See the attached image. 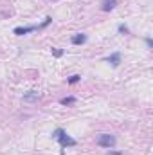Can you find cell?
<instances>
[{
  "mask_svg": "<svg viewBox=\"0 0 153 155\" xmlns=\"http://www.w3.org/2000/svg\"><path fill=\"white\" fill-rule=\"evenodd\" d=\"M74 103H76V97H72V96L61 99V105H74Z\"/></svg>",
  "mask_w": 153,
  "mask_h": 155,
  "instance_id": "ba28073f",
  "label": "cell"
},
{
  "mask_svg": "<svg viewBox=\"0 0 153 155\" xmlns=\"http://www.w3.org/2000/svg\"><path fill=\"white\" fill-rule=\"evenodd\" d=\"M52 137L61 144V148H67V146L70 148V146H76V144H77L76 139H72V137H70L65 130H61V128H56V130L52 132Z\"/></svg>",
  "mask_w": 153,
  "mask_h": 155,
  "instance_id": "6da1fadb",
  "label": "cell"
},
{
  "mask_svg": "<svg viewBox=\"0 0 153 155\" xmlns=\"http://www.w3.org/2000/svg\"><path fill=\"white\" fill-rule=\"evenodd\" d=\"M146 45H148L150 49H151V47H153V41H151V38H146Z\"/></svg>",
  "mask_w": 153,
  "mask_h": 155,
  "instance_id": "7c38bea8",
  "label": "cell"
},
{
  "mask_svg": "<svg viewBox=\"0 0 153 155\" xmlns=\"http://www.w3.org/2000/svg\"><path fill=\"white\" fill-rule=\"evenodd\" d=\"M33 31H38V25H27V27H15V35L16 36H24V35H29Z\"/></svg>",
  "mask_w": 153,
  "mask_h": 155,
  "instance_id": "3957f363",
  "label": "cell"
},
{
  "mask_svg": "<svg viewBox=\"0 0 153 155\" xmlns=\"http://www.w3.org/2000/svg\"><path fill=\"white\" fill-rule=\"evenodd\" d=\"M79 79H81V76H79V74H74V76L69 78V83H70V85H74V83H77Z\"/></svg>",
  "mask_w": 153,
  "mask_h": 155,
  "instance_id": "30bf717a",
  "label": "cell"
},
{
  "mask_svg": "<svg viewBox=\"0 0 153 155\" xmlns=\"http://www.w3.org/2000/svg\"><path fill=\"white\" fill-rule=\"evenodd\" d=\"M38 99H40V94L36 90H31V92L24 94V101H25V103H36Z\"/></svg>",
  "mask_w": 153,
  "mask_h": 155,
  "instance_id": "277c9868",
  "label": "cell"
},
{
  "mask_svg": "<svg viewBox=\"0 0 153 155\" xmlns=\"http://www.w3.org/2000/svg\"><path fill=\"white\" fill-rule=\"evenodd\" d=\"M105 61H106V63H112V67H119V63H121V54H119V52H114V54H110Z\"/></svg>",
  "mask_w": 153,
  "mask_h": 155,
  "instance_id": "5b68a950",
  "label": "cell"
},
{
  "mask_svg": "<svg viewBox=\"0 0 153 155\" xmlns=\"http://www.w3.org/2000/svg\"><path fill=\"white\" fill-rule=\"evenodd\" d=\"M70 41H72L74 45H83V43L86 41V35H83V33H77V35H74V36L70 38Z\"/></svg>",
  "mask_w": 153,
  "mask_h": 155,
  "instance_id": "8992f818",
  "label": "cell"
},
{
  "mask_svg": "<svg viewBox=\"0 0 153 155\" xmlns=\"http://www.w3.org/2000/svg\"><path fill=\"white\" fill-rule=\"evenodd\" d=\"M108 155H124V153H121V152H115V150H114V152H108Z\"/></svg>",
  "mask_w": 153,
  "mask_h": 155,
  "instance_id": "4fadbf2b",
  "label": "cell"
},
{
  "mask_svg": "<svg viewBox=\"0 0 153 155\" xmlns=\"http://www.w3.org/2000/svg\"><path fill=\"white\" fill-rule=\"evenodd\" d=\"M97 146L101 148H114L115 146V137L110 135V134H101L97 137Z\"/></svg>",
  "mask_w": 153,
  "mask_h": 155,
  "instance_id": "7a4b0ae2",
  "label": "cell"
},
{
  "mask_svg": "<svg viewBox=\"0 0 153 155\" xmlns=\"http://www.w3.org/2000/svg\"><path fill=\"white\" fill-rule=\"evenodd\" d=\"M52 56L54 58H61L63 56V49H52Z\"/></svg>",
  "mask_w": 153,
  "mask_h": 155,
  "instance_id": "9c48e42d",
  "label": "cell"
},
{
  "mask_svg": "<svg viewBox=\"0 0 153 155\" xmlns=\"http://www.w3.org/2000/svg\"><path fill=\"white\" fill-rule=\"evenodd\" d=\"M119 33H122V35H128L130 31H128V27H126V25H122V24H121V25H119Z\"/></svg>",
  "mask_w": 153,
  "mask_h": 155,
  "instance_id": "8fae6325",
  "label": "cell"
},
{
  "mask_svg": "<svg viewBox=\"0 0 153 155\" xmlns=\"http://www.w3.org/2000/svg\"><path fill=\"white\" fill-rule=\"evenodd\" d=\"M115 5H117V0H103V5H101V9L105 11V13H108V11H112Z\"/></svg>",
  "mask_w": 153,
  "mask_h": 155,
  "instance_id": "52a82bcc",
  "label": "cell"
}]
</instances>
